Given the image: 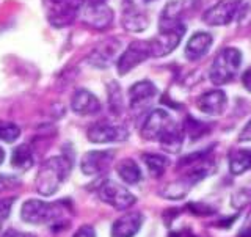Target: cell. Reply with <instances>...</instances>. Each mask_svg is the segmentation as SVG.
<instances>
[{
	"mask_svg": "<svg viewBox=\"0 0 251 237\" xmlns=\"http://www.w3.org/2000/svg\"><path fill=\"white\" fill-rule=\"evenodd\" d=\"M187 27L182 21H168L160 19L159 22V35L149 39V49H151V57H165L171 53L179 46Z\"/></svg>",
	"mask_w": 251,
	"mask_h": 237,
	"instance_id": "3",
	"label": "cell"
},
{
	"mask_svg": "<svg viewBox=\"0 0 251 237\" xmlns=\"http://www.w3.org/2000/svg\"><path fill=\"white\" fill-rule=\"evenodd\" d=\"M78 5L82 6H91V5H99V3H105V0H77Z\"/></svg>",
	"mask_w": 251,
	"mask_h": 237,
	"instance_id": "36",
	"label": "cell"
},
{
	"mask_svg": "<svg viewBox=\"0 0 251 237\" xmlns=\"http://www.w3.org/2000/svg\"><path fill=\"white\" fill-rule=\"evenodd\" d=\"M71 108L77 115H94L100 112V102L96 94L85 88H78L71 98Z\"/></svg>",
	"mask_w": 251,
	"mask_h": 237,
	"instance_id": "16",
	"label": "cell"
},
{
	"mask_svg": "<svg viewBox=\"0 0 251 237\" xmlns=\"http://www.w3.org/2000/svg\"><path fill=\"white\" fill-rule=\"evenodd\" d=\"M242 65V52L235 47H225L223 51L217 53L214 58L210 71H209V79L214 85H225L231 82L237 74V71Z\"/></svg>",
	"mask_w": 251,
	"mask_h": 237,
	"instance_id": "5",
	"label": "cell"
},
{
	"mask_svg": "<svg viewBox=\"0 0 251 237\" xmlns=\"http://www.w3.org/2000/svg\"><path fill=\"white\" fill-rule=\"evenodd\" d=\"M251 170V148L235 149L229 154V171L231 175H243Z\"/></svg>",
	"mask_w": 251,
	"mask_h": 237,
	"instance_id": "22",
	"label": "cell"
},
{
	"mask_svg": "<svg viewBox=\"0 0 251 237\" xmlns=\"http://www.w3.org/2000/svg\"><path fill=\"white\" fill-rule=\"evenodd\" d=\"M21 137V129L18 124L11 121H0V141L3 143H14Z\"/></svg>",
	"mask_w": 251,
	"mask_h": 237,
	"instance_id": "26",
	"label": "cell"
},
{
	"mask_svg": "<svg viewBox=\"0 0 251 237\" xmlns=\"http://www.w3.org/2000/svg\"><path fill=\"white\" fill-rule=\"evenodd\" d=\"M86 135L91 143H120L129 138V131L121 124L96 123L88 129Z\"/></svg>",
	"mask_w": 251,
	"mask_h": 237,
	"instance_id": "10",
	"label": "cell"
},
{
	"mask_svg": "<svg viewBox=\"0 0 251 237\" xmlns=\"http://www.w3.org/2000/svg\"><path fill=\"white\" fill-rule=\"evenodd\" d=\"M71 170H73V162L66 156H55L47 159L38 170L35 190L41 196H52L69 178Z\"/></svg>",
	"mask_w": 251,
	"mask_h": 237,
	"instance_id": "2",
	"label": "cell"
},
{
	"mask_svg": "<svg viewBox=\"0 0 251 237\" xmlns=\"http://www.w3.org/2000/svg\"><path fill=\"white\" fill-rule=\"evenodd\" d=\"M44 10L52 27L65 28L77 19L80 5L77 0H44Z\"/></svg>",
	"mask_w": 251,
	"mask_h": 237,
	"instance_id": "6",
	"label": "cell"
},
{
	"mask_svg": "<svg viewBox=\"0 0 251 237\" xmlns=\"http://www.w3.org/2000/svg\"><path fill=\"white\" fill-rule=\"evenodd\" d=\"M11 206H13V198L0 200V225H2L8 217H10Z\"/></svg>",
	"mask_w": 251,
	"mask_h": 237,
	"instance_id": "29",
	"label": "cell"
},
{
	"mask_svg": "<svg viewBox=\"0 0 251 237\" xmlns=\"http://www.w3.org/2000/svg\"><path fill=\"white\" fill-rule=\"evenodd\" d=\"M250 201H251V185H245L232 195L231 204L235 209H243Z\"/></svg>",
	"mask_w": 251,
	"mask_h": 237,
	"instance_id": "27",
	"label": "cell"
},
{
	"mask_svg": "<svg viewBox=\"0 0 251 237\" xmlns=\"http://www.w3.org/2000/svg\"><path fill=\"white\" fill-rule=\"evenodd\" d=\"M141 159H143L146 168L149 171V175H151L152 178H160L165 173V170L168 168V165H170V159H168V157L162 156V154L148 153V154L141 156Z\"/></svg>",
	"mask_w": 251,
	"mask_h": 237,
	"instance_id": "23",
	"label": "cell"
},
{
	"mask_svg": "<svg viewBox=\"0 0 251 237\" xmlns=\"http://www.w3.org/2000/svg\"><path fill=\"white\" fill-rule=\"evenodd\" d=\"M121 22H123V27L127 31H132V33H140V31L148 28L149 19H148V16L141 10H138V8L132 2H127L124 5Z\"/></svg>",
	"mask_w": 251,
	"mask_h": 237,
	"instance_id": "19",
	"label": "cell"
},
{
	"mask_svg": "<svg viewBox=\"0 0 251 237\" xmlns=\"http://www.w3.org/2000/svg\"><path fill=\"white\" fill-rule=\"evenodd\" d=\"M242 0H220L202 14V21L207 26H227L237 18Z\"/></svg>",
	"mask_w": 251,
	"mask_h": 237,
	"instance_id": "9",
	"label": "cell"
},
{
	"mask_svg": "<svg viewBox=\"0 0 251 237\" xmlns=\"http://www.w3.org/2000/svg\"><path fill=\"white\" fill-rule=\"evenodd\" d=\"M107 94H108V107L115 115H120L123 112V93L120 85L116 82H110L107 86Z\"/></svg>",
	"mask_w": 251,
	"mask_h": 237,
	"instance_id": "24",
	"label": "cell"
},
{
	"mask_svg": "<svg viewBox=\"0 0 251 237\" xmlns=\"http://www.w3.org/2000/svg\"><path fill=\"white\" fill-rule=\"evenodd\" d=\"M115 159L113 151H90L85 153L80 160V170L86 176H98L108 170Z\"/></svg>",
	"mask_w": 251,
	"mask_h": 237,
	"instance_id": "12",
	"label": "cell"
},
{
	"mask_svg": "<svg viewBox=\"0 0 251 237\" xmlns=\"http://www.w3.org/2000/svg\"><path fill=\"white\" fill-rule=\"evenodd\" d=\"M3 160H5V151L2 149V146H0V165L3 163Z\"/></svg>",
	"mask_w": 251,
	"mask_h": 237,
	"instance_id": "38",
	"label": "cell"
},
{
	"mask_svg": "<svg viewBox=\"0 0 251 237\" xmlns=\"http://www.w3.org/2000/svg\"><path fill=\"white\" fill-rule=\"evenodd\" d=\"M239 140L240 141H250L251 140V120H250V123L245 126V128H243V131L240 132Z\"/></svg>",
	"mask_w": 251,
	"mask_h": 237,
	"instance_id": "34",
	"label": "cell"
},
{
	"mask_svg": "<svg viewBox=\"0 0 251 237\" xmlns=\"http://www.w3.org/2000/svg\"><path fill=\"white\" fill-rule=\"evenodd\" d=\"M188 209L193 211V214H198V215H212L215 214V211L212 209L210 206H206V204H188Z\"/></svg>",
	"mask_w": 251,
	"mask_h": 237,
	"instance_id": "30",
	"label": "cell"
},
{
	"mask_svg": "<svg viewBox=\"0 0 251 237\" xmlns=\"http://www.w3.org/2000/svg\"><path fill=\"white\" fill-rule=\"evenodd\" d=\"M118 49H120V41L118 39H107V41L100 43L98 47H94V51L88 57V63L94 68L105 69L113 63Z\"/></svg>",
	"mask_w": 251,
	"mask_h": 237,
	"instance_id": "15",
	"label": "cell"
},
{
	"mask_svg": "<svg viewBox=\"0 0 251 237\" xmlns=\"http://www.w3.org/2000/svg\"><path fill=\"white\" fill-rule=\"evenodd\" d=\"M170 237H195V236L188 230H182V231H173Z\"/></svg>",
	"mask_w": 251,
	"mask_h": 237,
	"instance_id": "37",
	"label": "cell"
},
{
	"mask_svg": "<svg viewBox=\"0 0 251 237\" xmlns=\"http://www.w3.org/2000/svg\"><path fill=\"white\" fill-rule=\"evenodd\" d=\"M113 10L105 3L99 5H91V6H83L82 19L88 27L94 30H105L112 26L113 22Z\"/></svg>",
	"mask_w": 251,
	"mask_h": 237,
	"instance_id": "13",
	"label": "cell"
},
{
	"mask_svg": "<svg viewBox=\"0 0 251 237\" xmlns=\"http://www.w3.org/2000/svg\"><path fill=\"white\" fill-rule=\"evenodd\" d=\"M157 86L149 80H140L129 88V104L130 110L135 113H141L151 105V102L157 96Z\"/></svg>",
	"mask_w": 251,
	"mask_h": 237,
	"instance_id": "11",
	"label": "cell"
},
{
	"mask_svg": "<svg viewBox=\"0 0 251 237\" xmlns=\"http://www.w3.org/2000/svg\"><path fill=\"white\" fill-rule=\"evenodd\" d=\"M146 2H151V0H146Z\"/></svg>",
	"mask_w": 251,
	"mask_h": 237,
	"instance_id": "39",
	"label": "cell"
},
{
	"mask_svg": "<svg viewBox=\"0 0 251 237\" xmlns=\"http://www.w3.org/2000/svg\"><path fill=\"white\" fill-rule=\"evenodd\" d=\"M65 209L60 203H47L43 200H27L21 208V218L28 225H58Z\"/></svg>",
	"mask_w": 251,
	"mask_h": 237,
	"instance_id": "4",
	"label": "cell"
},
{
	"mask_svg": "<svg viewBox=\"0 0 251 237\" xmlns=\"http://www.w3.org/2000/svg\"><path fill=\"white\" fill-rule=\"evenodd\" d=\"M21 185V179L13 175H0V193H3L11 188H18Z\"/></svg>",
	"mask_w": 251,
	"mask_h": 237,
	"instance_id": "28",
	"label": "cell"
},
{
	"mask_svg": "<svg viewBox=\"0 0 251 237\" xmlns=\"http://www.w3.org/2000/svg\"><path fill=\"white\" fill-rule=\"evenodd\" d=\"M227 105V96L222 90H212L201 94L196 101L198 107L202 113L206 115H222Z\"/></svg>",
	"mask_w": 251,
	"mask_h": 237,
	"instance_id": "17",
	"label": "cell"
},
{
	"mask_svg": "<svg viewBox=\"0 0 251 237\" xmlns=\"http://www.w3.org/2000/svg\"><path fill=\"white\" fill-rule=\"evenodd\" d=\"M116 173H118V176L121 178L123 183L129 184V185L138 184L141 181V178H143L138 163L133 159H123L121 162H118Z\"/></svg>",
	"mask_w": 251,
	"mask_h": 237,
	"instance_id": "21",
	"label": "cell"
},
{
	"mask_svg": "<svg viewBox=\"0 0 251 237\" xmlns=\"http://www.w3.org/2000/svg\"><path fill=\"white\" fill-rule=\"evenodd\" d=\"M212 43H214V38H212L210 33H206V31H198V33H195L187 41L185 58L190 61H196V60L202 58L204 55L209 52Z\"/></svg>",
	"mask_w": 251,
	"mask_h": 237,
	"instance_id": "18",
	"label": "cell"
},
{
	"mask_svg": "<svg viewBox=\"0 0 251 237\" xmlns=\"http://www.w3.org/2000/svg\"><path fill=\"white\" fill-rule=\"evenodd\" d=\"M149 57H151V49H149V43L148 41H132L127 49H126L120 58L116 60V69L120 76H126L132 71L133 68H137L138 65H141L143 61H146Z\"/></svg>",
	"mask_w": 251,
	"mask_h": 237,
	"instance_id": "8",
	"label": "cell"
},
{
	"mask_svg": "<svg viewBox=\"0 0 251 237\" xmlns=\"http://www.w3.org/2000/svg\"><path fill=\"white\" fill-rule=\"evenodd\" d=\"M184 131L192 140H196V138H201L204 133L209 132V126L206 123L198 121V120H195V118L188 116L187 121L184 123Z\"/></svg>",
	"mask_w": 251,
	"mask_h": 237,
	"instance_id": "25",
	"label": "cell"
},
{
	"mask_svg": "<svg viewBox=\"0 0 251 237\" xmlns=\"http://www.w3.org/2000/svg\"><path fill=\"white\" fill-rule=\"evenodd\" d=\"M237 237H251V212L248 214V217L245 220V225L242 226V230L239 231Z\"/></svg>",
	"mask_w": 251,
	"mask_h": 237,
	"instance_id": "32",
	"label": "cell"
},
{
	"mask_svg": "<svg viewBox=\"0 0 251 237\" xmlns=\"http://www.w3.org/2000/svg\"><path fill=\"white\" fill-rule=\"evenodd\" d=\"M35 163V156L28 145H19L13 149L11 153V167L19 173L28 171Z\"/></svg>",
	"mask_w": 251,
	"mask_h": 237,
	"instance_id": "20",
	"label": "cell"
},
{
	"mask_svg": "<svg viewBox=\"0 0 251 237\" xmlns=\"http://www.w3.org/2000/svg\"><path fill=\"white\" fill-rule=\"evenodd\" d=\"M98 196L102 203L108 204L116 211H127L137 203L135 195L113 179H105L104 183H100L98 187Z\"/></svg>",
	"mask_w": 251,
	"mask_h": 237,
	"instance_id": "7",
	"label": "cell"
},
{
	"mask_svg": "<svg viewBox=\"0 0 251 237\" xmlns=\"http://www.w3.org/2000/svg\"><path fill=\"white\" fill-rule=\"evenodd\" d=\"M143 214L141 212H126L112 225V237H133L143 225Z\"/></svg>",
	"mask_w": 251,
	"mask_h": 237,
	"instance_id": "14",
	"label": "cell"
},
{
	"mask_svg": "<svg viewBox=\"0 0 251 237\" xmlns=\"http://www.w3.org/2000/svg\"><path fill=\"white\" fill-rule=\"evenodd\" d=\"M3 237H35L33 234H28V233H22V231H16V230H8Z\"/></svg>",
	"mask_w": 251,
	"mask_h": 237,
	"instance_id": "35",
	"label": "cell"
},
{
	"mask_svg": "<svg viewBox=\"0 0 251 237\" xmlns=\"http://www.w3.org/2000/svg\"><path fill=\"white\" fill-rule=\"evenodd\" d=\"M73 237H96V231L91 225H83L73 234Z\"/></svg>",
	"mask_w": 251,
	"mask_h": 237,
	"instance_id": "31",
	"label": "cell"
},
{
	"mask_svg": "<svg viewBox=\"0 0 251 237\" xmlns=\"http://www.w3.org/2000/svg\"><path fill=\"white\" fill-rule=\"evenodd\" d=\"M140 132L145 140L159 141L165 151L173 154L179 153L184 143V132L163 108H155L149 112Z\"/></svg>",
	"mask_w": 251,
	"mask_h": 237,
	"instance_id": "1",
	"label": "cell"
},
{
	"mask_svg": "<svg viewBox=\"0 0 251 237\" xmlns=\"http://www.w3.org/2000/svg\"><path fill=\"white\" fill-rule=\"evenodd\" d=\"M242 83L245 86V90L251 93V68H248L242 76Z\"/></svg>",
	"mask_w": 251,
	"mask_h": 237,
	"instance_id": "33",
	"label": "cell"
}]
</instances>
